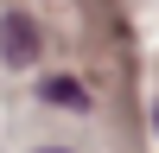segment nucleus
<instances>
[{
    "label": "nucleus",
    "mask_w": 159,
    "mask_h": 153,
    "mask_svg": "<svg viewBox=\"0 0 159 153\" xmlns=\"http://www.w3.org/2000/svg\"><path fill=\"white\" fill-rule=\"evenodd\" d=\"M0 58L7 64H32L38 58V26L25 19V13H7V19H0Z\"/></svg>",
    "instance_id": "1"
},
{
    "label": "nucleus",
    "mask_w": 159,
    "mask_h": 153,
    "mask_svg": "<svg viewBox=\"0 0 159 153\" xmlns=\"http://www.w3.org/2000/svg\"><path fill=\"white\" fill-rule=\"evenodd\" d=\"M45 102H64V109H83V83H70V76H51V83H45Z\"/></svg>",
    "instance_id": "2"
},
{
    "label": "nucleus",
    "mask_w": 159,
    "mask_h": 153,
    "mask_svg": "<svg viewBox=\"0 0 159 153\" xmlns=\"http://www.w3.org/2000/svg\"><path fill=\"white\" fill-rule=\"evenodd\" d=\"M45 153H64V147H45Z\"/></svg>",
    "instance_id": "3"
}]
</instances>
